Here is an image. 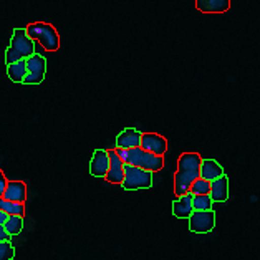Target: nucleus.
<instances>
[{
  "mask_svg": "<svg viewBox=\"0 0 260 260\" xmlns=\"http://www.w3.org/2000/svg\"><path fill=\"white\" fill-rule=\"evenodd\" d=\"M25 67H27V75L22 83L25 85H40L45 80L47 72V60L42 55L34 53L28 58H25Z\"/></svg>",
  "mask_w": 260,
  "mask_h": 260,
  "instance_id": "nucleus-6",
  "label": "nucleus"
},
{
  "mask_svg": "<svg viewBox=\"0 0 260 260\" xmlns=\"http://www.w3.org/2000/svg\"><path fill=\"white\" fill-rule=\"evenodd\" d=\"M7 217H9L7 214H5L4 211H0V225H4V222L7 220Z\"/></svg>",
  "mask_w": 260,
  "mask_h": 260,
  "instance_id": "nucleus-25",
  "label": "nucleus"
},
{
  "mask_svg": "<svg viewBox=\"0 0 260 260\" xmlns=\"http://www.w3.org/2000/svg\"><path fill=\"white\" fill-rule=\"evenodd\" d=\"M192 211H212V199L207 196H192Z\"/></svg>",
  "mask_w": 260,
  "mask_h": 260,
  "instance_id": "nucleus-20",
  "label": "nucleus"
},
{
  "mask_svg": "<svg viewBox=\"0 0 260 260\" xmlns=\"http://www.w3.org/2000/svg\"><path fill=\"white\" fill-rule=\"evenodd\" d=\"M202 157L198 153H184L177 161V171L174 174V192L176 196H184L189 192L191 184L199 179V166Z\"/></svg>",
  "mask_w": 260,
  "mask_h": 260,
  "instance_id": "nucleus-1",
  "label": "nucleus"
},
{
  "mask_svg": "<svg viewBox=\"0 0 260 260\" xmlns=\"http://www.w3.org/2000/svg\"><path fill=\"white\" fill-rule=\"evenodd\" d=\"M2 199L10 202H18L23 204L27 201V186L23 181H7V187L2 194Z\"/></svg>",
  "mask_w": 260,
  "mask_h": 260,
  "instance_id": "nucleus-9",
  "label": "nucleus"
},
{
  "mask_svg": "<svg viewBox=\"0 0 260 260\" xmlns=\"http://www.w3.org/2000/svg\"><path fill=\"white\" fill-rule=\"evenodd\" d=\"M0 211H4L7 215H20L23 217L25 214V206L18 204V202H10L0 198Z\"/></svg>",
  "mask_w": 260,
  "mask_h": 260,
  "instance_id": "nucleus-19",
  "label": "nucleus"
},
{
  "mask_svg": "<svg viewBox=\"0 0 260 260\" xmlns=\"http://www.w3.org/2000/svg\"><path fill=\"white\" fill-rule=\"evenodd\" d=\"M173 214L177 219H189L192 214V194L187 192L184 196H179L173 202Z\"/></svg>",
  "mask_w": 260,
  "mask_h": 260,
  "instance_id": "nucleus-16",
  "label": "nucleus"
},
{
  "mask_svg": "<svg viewBox=\"0 0 260 260\" xmlns=\"http://www.w3.org/2000/svg\"><path fill=\"white\" fill-rule=\"evenodd\" d=\"M215 225L214 211H192L189 215V229L194 234H209Z\"/></svg>",
  "mask_w": 260,
  "mask_h": 260,
  "instance_id": "nucleus-7",
  "label": "nucleus"
},
{
  "mask_svg": "<svg viewBox=\"0 0 260 260\" xmlns=\"http://www.w3.org/2000/svg\"><path fill=\"white\" fill-rule=\"evenodd\" d=\"M209 186H211V182H207L204 179H196L191 187H189V192H191L192 196H207L209 194Z\"/></svg>",
  "mask_w": 260,
  "mask_h": 260,
  "instance_id": "nucleus-21",
  "label": "nucleus"
},
{
  "mask_svg": "<svg viewBox=\"0 0 260 260\" xmlns=\"http://www.w3.org/2000/svg\"><path fill=\"white\" fill-rule=\"evenodd\" d=\"M15 257V247L10 242H0V260H12Z\"/></svg>",
  "mask_w": 260,
  "mask_h": 260,
  "instance_id": "nucleus-22",
  "label": "nucleus"
},
{
  "mask_svg": "<svg viewBox=\"0 0 260 260\" xmlns=\"http://www.w3.org/2000/svg\"><path fill=\"white\" fill-rule=\"evenodd\" d=\"M4 229L7 231L10 237L20 234L23 231V217H20V215H9L7 220L4 222Z\"/></svg>",
  "mask_w": 260,
  "mask_h": 260,
  "instance_id": "nucleus-18",
  "label": "nucleus"
},
{
  "mask_svg": "<svg viewBox=\"0 0 260 260\" xmlns=\"http://www.w3.org/2000/svg\"><path fill=\"white\" fill-rule=\"evenodd\" d=\"M139 148L154 156H164L168 153V141L166 138L156 135V133H144V135H141Z\"/></svg>",
  "mask_w": 260,
  "mask_h": 260,
  "instance_id": "nucleus-8",
  "label": "nucleus"
},
{
  "mask_svg": "<svg viewBox=\"0 0 260 260\" xmlns=\"http://www.w3.org/2000/svg\"><path fill=\"white\" fill-rule=\"evenodd\" d=\"M126 164L139 168V169H144V171H148V173L153 174V173H157V171L162 169L164 157L151 154V153H148V151H144L138 146V148L128 149V161H126Z\"/></svg>",
  "mask_w": 260,
  "mask_h": 260,
  "instance_id": "nucleus-4",
  "label": "nucleus"
},
{
  "mask_svg": "<svg viewBox=\"0 0 260 260\" xmlns=\"http://www.w3.org/2000/svg\"><path fill=\"white\" fill-rule=\"evenodd\" d=\"M108 157H110V166H108V173L105 176V179L111 184H121L123 182V166L124 162L119 159L118 154L115 153V149L108 151Z\"/></svg>",
  "mask_w": 260,
  "mask_h": 260,
  "instance_id": "nucleus-10",
  "label": "nucleus"
},
{
  "mask_svg": "<svg viewBox=\"0 0 260 260\" xmlns=\"http://www.w3.org/2000/svg\"><path fill=\"white\" fill-rule=\"evenodd\" d=\"M196 7L204 14H224L231 9V0H196Z\"/></svg>",
  "mask_w": 260,
  "mask_h": 260,
  "instance_id": "nucleus-15",
  "label": "nucleus"
},
{
  "mask_svg": "<svg viewBox=\"0 0 260 260\" xmlns=\"http://www.w3.org/2000/svg\"><path fill=\"white\" fill-rule=\"evenodd\" d=\"M7 73H9V78L14 81V83H22L25 75H27L25 60H20V61L12 63V65H7Z\"/></svg>",
  "mask_w": 260,
  "mask_h": 260,
  "instance_id": "nucleus-17",
  "label": "nucleus"
},
{
  "mask_svg": "<svg viewBox=\"0 0 260 260\" xmlns=\"http://www.w3.org/2000/svg\"><path fill=\"white\" fill-rule=\"evenodd\" d=\"M0 242H10V236L4 229V225H0Z\"/></svg>",
  "mask_w": 260,
  "mask_h": 260,
  "instance_id": "nucleus-24",
  "label": "nucleus"
},
{
  "mask_svg": "<svg viewBox=\"0 0 260 260\" xmlns=\"http://www.w3.org/2000/svg\"><path fill=\"white\" fill-rule=\"evenodd\" d=\"M5 187H7V177H5V174L0 171V198H2Z\"/></svg>",
  "mask_w": 260,
  "mask_h": 260,
  "instance_id": "nucleus-23",
  "label": "nucleus"
},
{
  "mask_svg": "<svg viewBox=\"0 0 260 260\" xmlns=\"http://www.w3.org/2000/svg\"><path fill=\"white\" fill-rule=\"evenodd\" d=\"M141 135L136 128H126L118 135L116 138V148L119 149H133V148H138L139 143H141Z\"/></svg>",
  "mask_w": 260,
  "mask_h": 260,
  "instance_id": "nucleus-12",
  "label": "nucleus"
},
{
  "mask_svg": "<svg viewBox=\"0 0 260 260\" xmlns=\"http://www.w3.org/2000/svg\"><path fill=\"white\" fill-rule=\"evenodd\" d=\"M121 186L126 191H136V189H148L153 186V174L144 169H139L129 164L123 166V182Z\"/></svg>",
  "mask_w": 260,
  "mask_h": 260,
  "instance_id": "nucleus-5",
  "label": "nucleus"
},
{
  "mask_svg": "<svg viewBox=\"0 0 260 260\" xmlns=\"http://www.w3.org/2000/svg\"><path fill=\"white\" fill-rule=\"evenodd\" d=\"M25 34H27L30 40L40 42V45L45 48L47 52H56L60 47L58 31H56V28L50 23H45V22L30 23L28 27L25 28Z\"/></svg>",
  "mask_w": 260,
  "mask_h": 260,
  "instance_id": "nucleus-3",
  "label": "nucleus"
},
{
  "mask_svg": "<svg viewBox=\"0 0 260 260\" xmlns=\"http://www.w3.org/2000/svg\"><path fill=\"white\" fill-rule=\"evenodd\" d=\"M220 176H224V169L222 166L214 159H201L199 166V177L207 182H212L215 179H219Z\"/></svg>",
  "mask_w": 260,
  "mask_h": 260,
  "instance_id": "nucleus-14",
  "label": "nucleus"
},
{
  "mask_svg": "<svg viewBox=\"0 0 260 260\" xmlns=\"http://www.w3.org/2000/svg\"><path fill=\"white\" fill-rule=\"evenodd\" d=\"M34 53H35V42L28 39L27 34H25V28H15L10 40V47L7 48V53H5V63L12 65L15 61L28 58Z\"/></svg>",
  "mask_w": 260,
  "mask_h": 260,
  "instance_id": "nucleus-2",
  "label": "nucleus"
},
{
  "mask_svg": "<svg viewBox=\"0 0 260 260\" xmlns=\"http://www.w3.org/2000/svg\"><path fill=\"white\" fill-rule=\"evenodd\" d=\"M209 198L212 202H225L229 199V179L225 176H220L209 186Z\"/></svg>",
  "mask_w": 260,
  "mask_h": 260,
  "instance_id": "nucleus-13",
  "label": "nucleus"
},
{
  "mask_svg": "<svg viewBox=\"0 0 260 260\" xmlns=\"http://www.w3.org/2000/svg\"><path fill=\"white\" fill-rule=\"evenodd\" d=\"M108 166H110V157H108L106 149H96L91 157L90 162V174L93 177H105L108 173Z\"/></svg>",
  "mask_w": 260,
  "mask_h": 260,
  "instance_id": "nucleus-11",
  "label": "nucleus"
}]
</instances>
